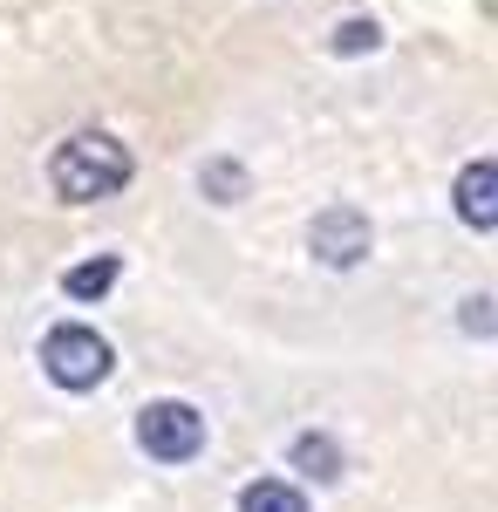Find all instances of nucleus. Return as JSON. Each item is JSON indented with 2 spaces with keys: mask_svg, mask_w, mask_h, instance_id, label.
I'll return each instance as SVG.
<instances>
[{
  "mask_svg": "<svg viewBox=\"0 0 498 512\" xmlns=\"http://www.w3.org/2000/svg\"><path fill=\"white\" fill-rule=\"evenodd\" d=\"M198 185H205V198H212V205H232V198L246 192V171H239L232 158H212V164H205V178H198Z\"/></svg>",
  "mask_w": 498,
  "mask_h": 512,
  "instance_id": "9",
  "label": "nucleus"
},
{
  "mask_svg": "<svg viewBox=\"0 0 498 512\" xmlns=\"http://www.w3.org/2000/svg\"><path fill=\"white\" fill-rule=\"evenodd\" d=\"M137 444H144V458L157 465H185L205 451V417H198L192 403H171V396H157L137 410Z\"/></svg>",
  "mask_w": 498,
  "mask_h": 512,
  "instance_id": "3",
  "label": "nucleus"
},
{
  "mask_svg": "<svg viewBox=\"0 0 498 512\" xmlns=\"http://www.w3.org/2000/svg\"><path fill=\"white\" fill-rule=\"evenodd\" d=\"M239 512H307V499L294 485H280V478H260V485H246Z\"/></svg>",
  "mask_w": 498,
  "mask_h": 512,
  "instance_id": "8",
  "label": "nucleus"
},
{
  "mask_svg": "<svg viewBox=\"0 0 498 512\" xmlns=\"http://www.w3.org/2000/svg\"><path fill=\"white\" fill-rule=\"evenodd\" d=\"M376 41H383V28L355 14V21H342V28H335V55H369Z\"/></svg>",
  "mask_w": 498,
  "mask_h": 512,
  "instance_id": "10",
  "label": "nucleus"
},
{
  "mask_svg": "<svg viewBox=\"0 0 498 512\" xmlns=\"http://www.w3.org/2000/svg\"><path fill=\"white\" fill-rule=\"evenodd\" d=\"M287 458H294V472H307V478H342V444L321 437V431H301Z\"/></svg>",
  "mask_w": 498,
  "mask_h": 512,
  "instance_id": "7",
  "label": "nucleus"
},
{
  "mask_svg": "<svg viewBox=\"0 0 498 512\" xmlns=\"http://www.w3.org/2000/svg\"><path fill=\"white\" fill-rule=\"evenodd\" d=\"M110 342L96 335V328H82V321H62V328H48L41 335V369H48V383H62V390H96L103 376H110Z\"/></svg>",
  "mask_w": 498,
  "mask_h": 512,
  "instance_id": "2",
  "label": "nucleus"
},
{
  "mask_svg": "<svg viewBox=\"0 0 498 512\" xmlns=\"http://www.w3.org/2000/svg\"><path fill=\"white\" fill-rule=\"evenodd\" d=\"M116 274H123V260H116V253H96V260L69 267V274H62V287H69V301H103V294L116 287Z\"/></svg>",
  "mask_w": 498,
  "mask_h": 512,
  "instance_id": "6",
  "label": "nucleus"
},
{
  "mask_svg": "<svg viewBox=\"0 0 498 512\" xmlns=\"http://www.w3.org/2000/svg\"><path fill=\"white\" fill-rule=\"evenodd\" d=\"M451 205H458L464 226H478V233H492L498 226V158H478L458 171V185H451Z\"/></svg>",
  "mask_w": 498,
  "mask_h": 512,
  "instance_id": "5",
  "label": "nucleus"
},
{
  "mask_svg": "<svg viewBox=\"0 0 498 512\" xmlns=\"http://www.w3.org/2000/svg\"><path fill=\"white\" fill-rule=\"evenodd\" d=\"M307 246H314L321 267H362L369 260V219L355 205H328V212H314Z\"/></svg>",
  "mask_w": 498,
  "mask_h": 512,
  "instance_id": "4",
  "label": "nucleus"
},
{
  "mask_svg": "<svg viewBox=\"0 0 498 512\" xmlns=\"http://www.w3.org/2000/svg\"><path fill=\"white\" fill-rule=\"evenodd\" d=\"M464 328H471V335H498V301L471 294V301H464Z\"/></svg>",
  "mask_w": 498,
  "mask_h": 512,
  "instance_id": "11",
  "label": "nucleus"
},
{
  "mask_svg": "<svg viewBox=\"0 0 498 512\" xmlns=\"http://www.w3.org/2000/svg\"><path fill=\"white\" fill-rule=\"evenodd\" d=\"M130 151L116 144L110 130H76L69 144H55V158H48V185L62 205H96V198H110L130 185Z\"/></svg>",
  "mask_w": 498,
  "mask_h": 512,
  "instance_id": "1",
  "label": "nucleus"
}]
</instances>
